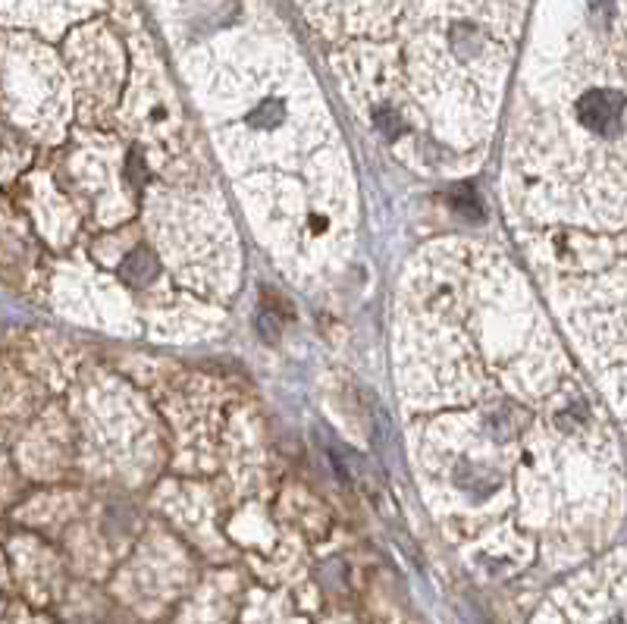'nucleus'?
I'll list each match as a JSON object with an SVG mask.
<instances>
[{"instance_id":"f257e3e1","label":"nucleus","mask_w":627,"mask_h":624,"mask_svg":"<svg viewBox=\"0 0 627 624\" xmlns=\"http://www.w3.org/2000/svg\"><path fill=\"white\" fill-rule=\"evenodd\" d=\"M577 113H580V123L587 129L599 135H609V132L618 135L621 117H624V98L615 88H593L577 101Z\"/></svg>"},{"instance_id":"f03ea898","label":"nucleus","mask_w":627,"mask_h":624,"mask_svg":"<svg viewBox=\"0 0 627 624\" xmlns=\"http://www.w3.org/2000/svg\"><path fill=\"white\" fill-rule=\"evenodd\" d=\"M145 273H151V261H148V254H145V251H135L132 258L126 261V276H129V280H135V283H138Z\"/></svg>"},{"instance_id":"7ed1b4c3","label":"nucleus","mask_w":627,"mask_h":624,"mask_svg":"<svg viewBox=\"0 0 627 624\" xmlns=\"http://www.w3.org/2000/svg\"><path fill=\"white\" fill-rule=\"evenodd\" d=\"M452 204L458 207V211L468 214V217H477V214H480V207H477V201L468 195V189H458V192L452 195Z\"/></svg>"}]
</instances>
